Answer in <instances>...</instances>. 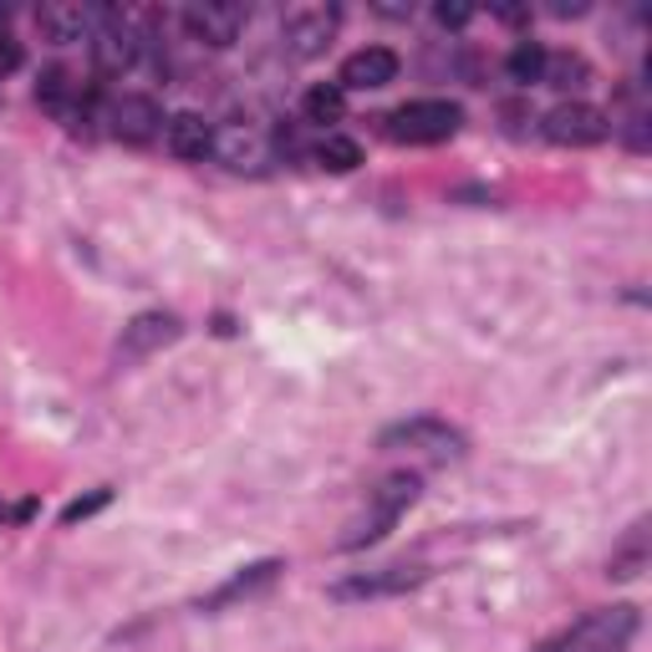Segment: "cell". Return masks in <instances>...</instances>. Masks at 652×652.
<instances>
[{
  "mask_svg": "<svg viewBox=\"0 0 652 652\" xmlns=\"http://www.w3.org/2000/svg\"><path fill=\"white\" fill-rule=\"evenodd\" d=\"M638 628H642L638 606H628V602L602 606V612H586L581 622H571L556 638H545L535 652H628Z\"/></svg>",
  "mask_w": 652,
  "mask_h": 652,
  "instance_id": "6da1fadb",
  "label": "cell"
},
{
  "mask_svg": "<svg viewBox=\"0 0 652 652\" xmlns=\"http://www.w3.org/2000/svg\"><path fill=\"white\" fill-rule=\"evenodd\" d=\"M418 500V474H393V480H383V490L373 495V505L363 510V515L347 525V535H342V551H357V545L377 541L383 531H393L398 525V515Z\"/></svg>",
  "mask_w": 652,
  "mask_h": 652,
  "instance_id": "7a4b0ae2",
  "label": "cell"
},
{
  "mask_svg": "<svg viewBox=\"0 0 652 652\" xmlns=\"http://www.w3.org/2000/svg\"><path fill=\"white\" fill-rule=\"evenodd\" d=\"M460 102H444V97H423V102H403L393 118H387V134L398 144H444V138L460 134Z\"/></svg>",
  "mask_w": 652,
  "mask_h": 652,
  "instance_id": "3957f363",
  "label": "cell"
},
{
  "mask_svg": "<svg viewBox=\"0 0 652 652\" xmlns=\"http://www.w3.org/2000/svg\"><path fill=\"white\" fill-rule=\"evenodd\" d=\"M383 448H398V454H418V460H460L464 454V434L448 428L438 418H408V423H393L383 434Z\"/></svg>",
  "mask_w": 652,
  "mask_h": 652,
  "instance_id": "277c9868",
  "label": "cell"
},
{
  "mask_svg": "<svg viewBox=\"0 0 652 652\" xmlns=\"http://www.w3.org/2000/svg\"><path fill=\"white\" fill-rule=\"evenodd\" d=\"M144 51V37H138L134 16L122 11H92V57L102 72H128Z\"/></svg>",
  "mask_w": 652,
  "mask_h": 652,
  "instance_id": "5b68a950",
  "label": "cell"
},
{
  "mask_svg": "<svg viewBox=\"0 0 652 652\" xmlns=\"http://www.w3.org/2000/svg\"><path fill=\"white\" fill-rule=\"evenodd\" d=\"M545 138L561 148H596L612 138V118L592 102H561L545 112Z\"/></svg>",
  "mask_w": 652,
  "mask_h": 652,
  "instance_id": "8992f818",
  "label": "cell"
},
{
  "mask_svg": "<svg viewBox=\"0 0 652 652\" xmlns=\"http://www.w3.org/2000/svg\"><path fill=\"white\" fill-rule=\"evenodd\" d=\"M337 21H342L337 6H296V11H286V21H280V37H286L290 57L306 61V57H322V51L332 47Z\"/></svg>",
  "mask_w": 652,
  "mask_h": 652,
  "instance_id": "52a82bcc",
  "label": "cell"
},
{
  "mask_svg": "<svg viewBox=\"0 0 652 652\" xmlns=\"http://www.w3.org/2000/svg\"><path fill=\"white\" fill-rule=\"evenodd\" d=\"M250 11L235 6V0H194L189 11H184V26H189L194 41H205V47H235V37L245 31Z\"/></svg>",
  "mask_w": 652,
  "mask_h": 652,
  "instance_id": "ba28073f",
  "label": "cell"
},
{
  "mask_svg": "<svg viewBox=\"0 0 652 652\" xmlns=\"http://www.w3.org/2000/svg\"><path fill=\"white\" fill-rule=\"evenodd\" d=\"M423 576H428V571H418V566H383V571H363V576L337 581V586H332V596H337V602H377V596H403V592H413Z\"/></svg>",
  "mask_w": 652,
  "mask_h": 652,
  "instance_id": "9c48e42d",
  "label": "cell"
},
{
  "mask_svg": "<svg viewBox=\"0 0 652 652\" xmlns=\"http://www.w3.org/2000/svg\"><path fill=\"white\" fill-rule=\"evenodd\" d=\"M209 154H219L230 169L260 174L270 164V138L260 134V128H250V122H225L215 134V148H209Z\"/></svg>",
  "mask_w": 652,
  "mask_h": 652,
  "instance_id": "30bf717a",
  "label": "cell"
},
{
  "mask_svg": "<svg viewBox=\"0 0 652 652\" xmlns=\"http://www.w3.org/2000/svg\"><path fill=\"white\" fill-rule=\"evenodd\" d=\"M174 337H179V322H174L169 312H144V316H134V322L122 326L118 357L122 363H144V357H154V352L169 347Z\"/></svg>",
  "mask_w": 652,
  "mask_h": 652,
  "instance_id": "8fae6325",
  "label": "cell"
},
{
  "mask_svg": "<svg viewBox=\"0 0 652 652\" xmlns=\"http://www.w3.org/2000/svg\"><path fill=\"white\" fill-rule=\"evenodd\" d=\"M398 77V57L387 47H363L352 51L347 61H342V92H377V87H387Z\"/></svg>",
  "mask_w": 652,
  "mask_h": 652,
  "instance_id": "7c38bea8",
  "label": "cell"
},
{
  "mask_svg": "<svg viewBox=\"0 0 652 652\" xmlns=\"http://www.w3.org/2000/svg\"><path fill=\"white\" fill-rule=\"evenodd\" d=\"M108 122L122 144H154L164 134V112H158L154 97H118L108 108Z\"/></svg>",
  "mask_w": 652,
  "mask_h": 652,
  "instance_id": "4fadbf2b",
  "label": "cell"
},
{
  "mask_svg": "<svg viewBox=\"0 0 652 652\" xmlns=\"http://www.w3.org/2000/svg\"><path fill=\"white\" fill-rule=\"evenodd\" d=\"M280 571H286L280 561H255V566H245L240 576H230V581H225L219 592H209L205 602H199V612H219V606H235V602H250V596L270 592Z\"/></svg>",
  "mask_w": 652,
  "mask_h": 652,
  "instance_id": "5bb4252c",
  "label": "cell"
},
{
  "mask_svg": "<svg viewBox=\"0 0 652 652\" xmlns=\"http://www.w3.org/2000/svg\"><path fill=\"white\" fill-rule=\"evenodd\" d=\"M37 26H41V37L57 41V47H67V41H82V37H92V6L51 0V6H41V11H37Z\"/></svg>",
  "mask_w": 652,
  "mask_h": 652,
  "instance_id": "9a60e30c",
  "label": "cell"
},
{
  "mask_svg": "<svg viewBox=\"0 0 652 652\" xmlns=\"http://www.w3.org/2000/svg\"><path fill=\"white\" fill-rule=\"evenodd\" d=\"M164 148L174 158H205L215 148V128H209L199 112H179V118L164 122Z\"/></svg>",
  "mask_w": 652,
  "mask_h": 652,
  "instance_id": "2e32d148",
  "label": "cell"
},
{
  "mask_svg": "<svg viewBox=\"0 0 652 652\" xmlns=\"http://www.w3.org/2000/svg\"><path fill=\"white\" fill-rule=\"evenodd\" d=\"M648 556H652V535H648V520H638L622 541L612 545V561H606V576L616 581H632L648 571Z\"/></svg>",
  "mask_w": 652,
  "mask_h": 652,
  "instance_id": "e0dca14e",
  "label": "cell"
},
{
  "mask_svg": "<svg viewBox=\"0 0 652 652\" xmlns=\"http://www.w3.org/2000/svg\"><path fill=\"white\" fill-rule=\"evenodd\" d=\"M541 82L561 87V92H576V87H586V82H592V67H586V57H571V51H556V57H545Z\"/></svg>",
  "mask_w": 652,
  "mask_h": 652,
  "instance_id": "ac0fdd59",
  "label": "cell"
},
{
  "mask_svg": "<svg viewBox=\"0 0 652 652\" xmlns=\"http://www.w3.org/2000/svg\"><path fill=\"white\" fill-rule=\"evenodd\" d=\"M316 164L332 174H352L357 164H363V148H357V138L347 134H326L322 144H316Z\"/></svg>",
  "mask_w": 652,
  "mask_h": 652,
  "instance_id": "d6986e66",
  "label": "cell"
},
{
  "mask_svg": "<svg viewBox=\"0 0 652 652\" xmlns=\"http://www.w3.org/2000/svg\"><path fill=\"white\" fill-rule=\"evenodd\" d=\"M505 72H510V82H520V87L541 82V72H545V47H541V41H515V51L505 57Z\"/></svg>",
  "mask_w": 652,
  "mask_h": 652,
  "instance_id": "ffe728a7",
  "label": "cell"
},
{
  "mask_svg": "<svg viewBox=\"0 0 652 652\" xmlns=\"http://www.w3.org/2000/svg\"><path fill=\"white\" fill-rule=\"evenodd\" d=\"M342 112H347V92H342L337 82H322L306 92V118L312 122H337Z\"/></svg>",
  "mask_w": 652,
  "mask_h": 652,
  "instance_id": "44dd1931",
  "label": "cell"
},
{
  "mask_svg": "<svg viewBox=\"0 0 652 652\" xmlns=\"http://www.w3.org/2000/svg\"><path fill=\"white\" fill-rule=\"evenodd\" d=\"M37 102H41V108H51V112H61V118H67V112H72V82H67V72H57V67H51V72H41V82H37Z\"/></svg>",
  "mask_w": 652,
  "mask_h": 652,
  "instance_id": "7402d4cb",
  "label": "cell"
},
{
  "mask_svg": "<svg viewBox=\"0 0 652 652\" xmlns=\"http://www.w3.org/2000/svg\"><path fill=\"white\" fill-rule=\"evenodd\" d=\"M108 500H112V490H97V495H87V500H72V505L61 510V525H77V520L97 515V510L108 505Z\"/></svg>",
  "mask_w": 652,
  "mask_h": 652,
  "instance_id": "603a6c76",
  "label": "cell"
},
{
  "mask_svg": "<svg viewBox=\"0 0 652 652\" xmlns=\"http://www.w3.org/2000/svg\"><path fill=\"white\" fill-rule=\"evenodd\" d=\"M16 67H21V41L0 31V77H11Z\"/></svg>",
  "mask_w": 652,
  "mask_h": 652,
  "instance_id": "cb8c5ba5",
  "label": "cell"
},
{
  "mask_svg": "<svg viewBox=\"0 0 652 652\" xmlns=\"http://www.w3.org/2000/svg\"><path fill=\"white\" fill-rule=\"evenodd\" d=\"M438 26H470L474 21V11H470V6H448V0H444V6H438Z\"/></svg>",
  "mask_w": 652,
  "mask_h": 652,
  "instance_id": "d4e9b609",
  "label": "cell"
},
{
  "mask_svg": "<svg viewBox=\"0 0 652 652\" xmlns=\"http://www.w3.org/2000/svg\"><path fill=\"white\" fill-rule=\"evenodd\" d=\"M495 16L505 26H525V21H531V11H525V6H495Z\"/></svg>",
  "mask_w": 652,
  "mask_h": 652,
  "instance_id": "484cf974",
  "label": "cell"
}]
</instances>
